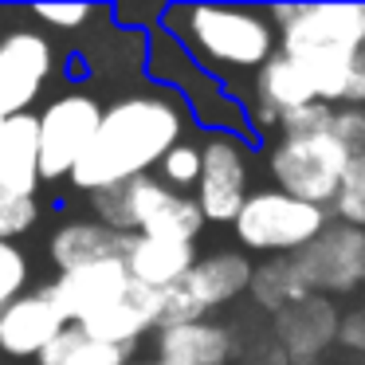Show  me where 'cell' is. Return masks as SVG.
<instances>
[{
	"label": "cell",
	"instance_id": "cell-1",
	"mask_svg": "<svg viewBox=\"0 0 365 365\" xmlns=\"http://www.w3.org/2000/svg\"><path fill=\"white\" fill-rule=\"evenodd\" d=\"M192 114L169 87L145 79V87H130L106 103L103 126L87 158L75 165L71 189L83 197L91 192L130 185L138 177L153 173L169 150L185 138H192Z\"/></svg>",
	"mask_w": 365,
	"mask_h": 365
},
{
	"label": "cell",
	"instance_id": "cell-2",
	"mask_svg": "<svg viewBox=\"0 0 365 365\" xmlns=\"http://www.w3.org/2000/svg\"><path fill=\"white\" fill-rule=\"evenodd\" d=\"M161 28L232 95L240 79H252L279 56V28L267 4H165Z\"/></svg>",
	"mask_w": 365,
	"mask_h": 365
},
{
	"label": "cell",
	"instance_id": "cell-3",
	"mask_svg": "<svg viewBox=\"0 0 365 365\" xmlns=\"http://www.w3.org/2000/svg\"><path fill=\"white\" fill-rule=\"evenodd\" d=\"M145 79L169 87L185 106H189L192 122L200 134H240L247 138V106L244 98H236L220 79L205 71L165 28L145 32ZM252 142V138H247Z\"/></svg>",
	"mask_w": 365,
	"mask_h": 365
},
{
	"label": "cell",
	"instance_id": "cell-4",
	"mask_svg": "<svg viewBox=\"0 0 365 365\" xmlns=\"http://www.w3.org/2000/svg\"><path fill=\"white\" fill-rule=\"evenodd\" d=\"M279 28V51L307 71H326L365 56V4H267Z\"/></svg>",
	"mask_w": 365,
	"mask_h": 365
},
{
	"label": "cell",
	"instance_id": "cell-5",
	"mask_svg": "<svg viewBox=\"0 0 365 365\" xmlns=\"http://www.w3.org/2000/svg\"><path fill=\"white\" fill-rule=\"evenodd\" d=\"M330 208H318L310 200H299L291 192L275 189H255L247 197V205L240 208L232 236L236 247L259 259H279V255H299L302 247H310L326 228H330Z\"/></svg>",
	"mask_w": 365,
	"mask_h": 365
},
{
	"label": "cell",
	"instance_id": "cell-6",
	"mask_svg": "<svg viewBox=\"0 0 365 365\" xmlns=\"http://www.w3.org/2000/svg\"><path fill=\"white\" fill-rule=\"evenodd\" d=\"M40 173L43 185H67L87 150L95 145L106 103L87 83H63L40 106Z\"/></svg>",
	"mask_w": 365,
	"mask_h": 365
},
{
	"label": "cell",
	"instance_id": "cell-7",
	"mask_svg": "<svg viewBox=\"0 0 365 365\" xmlns=\"http://www.w3.org/2000/svg\"><path fill=\"white\" fill-rule=\"evenodd\" d=\"M255 259L240 247H216V252L200 255L197 267L169 291H158V330L185 322H200V318H216L228 302L244 299L252 291Z\"/></svg>",
	"mask_w": 365,
	"mask_h": 365
},
{
	"label": "cell",
	"instance_id": "cell-8",
	"mask_svg": "<svg viewBox=\"0 0 365 365\" xmlns=\"http://www.w3.org/2000/svg\"><path fill=\"white\" fill-rule=\"evenodd\" d=\"M259 153L275 189L310 200L318 208L334 205L349 165V150L334 138V130H326V134H279Z\"/></svg>",
	"mask_w": 365,
	"mask_h": 365
},
{
	"label": "cell",
	"instance_id": "cell-9",
	"mask_svg": "<svg viewBox=\"0 0 365 365\" xmlns=\"http://www.w3.org/2000/svg\"><path fill=\"white\" fill-rule=\"evenodd\" d=\"M59 59L63 51L56 40L24 9H16V24L0 32V118L36 110V103L59 79Z\"/></svg>",
	"mask_w": 365,
	"mask_h": 365
},
{
	"label": "cell",
	"instance_id": "cell-10",
	"mask_svg": "<svg viewBox=\"0 0 365 365\" xmlns=\"http://www.w3.org/2000/svg\"><path fill=\"white\" fill-rule=\"evenodd\" d=\"M205 145V165H200L197 205L208 224H236L240 208L252 197V158L255 145L240 134H200Z\"/></svg>",
	"mask_w": 365,
	"mask_h": 365
},
{
	"label": "cell",
	"instance_id": "cell-11",
	"mask_svg": "<svg viewBox=\"0 0 365 365\" xmlns=\"http://www.w3.org/2000/svg\"><path fill=\"white\" fill-rule=\"evenodd\" d=\"M205 212H200L192 192H177L153 173L138 177L126 185V228L130 236H153V240H177V244H197L205 232Z\"/></svg>",
	"mask_w": 365,
	"mask_h": 365
},
{
	"label": "cell",
	"instance_id": "cell-12",
	"mask_svg": "<svg viewBox=\"0 0 365 365\" xmlns=\"http://www.w3.org/2000/svg\"><path fill=\"white\" fill-rule=\"evenodd\" d=\"M294 259L314 294H326V299L349 294L365 287V232L330 220V228L310 247H302Z\"/></svg>",
	"mask_w": 365,
	"mask_h": 365
},
{
	"label": "cell",
	"instance_id": "cell-13",
	"mask_svg": "<svg viewBox=\"0 0 365 365\" xmlns=\"http://www.w3.org/2000/svg\"><path fill=\"white\" fill-rule=\"evenodd\" d=\"M271 338H275L279 365H314L341 338V314L334 299L310 294L271 318Z\"/></svg>",
	"mask_w": 365,
	"mask_h": 365
},
{
	"label": "cell",
	"instance_id": "cell-14",
	"mask_svg": "<svg viewBox=\"0 0 365 365\" xmlns=\"http://www.w3.org/2000/svg\"><path fill=\"white\" fill-rule=\"evenodd\" d=\"M134 279H130L122 259H106V263H91V267L67 271V275H51V283H43V291L51 294L63 318L71 326H83L87 318H95L98 310L114 307L118 299H126Z\"/></svg>",
	"mask_w": 365,
	"mask_h": 365
},
{
	"label": "cell",
	"instance_id": "cell-15",
	"mask_svg": "<svg viewBox=\"0 0 365 365\" xmlns=\"http://www.w3.org/2000/svg\"><path fill=\"white\" fill-rule=\"evenodd\" d=\"M67 326L71 322L51 302V294L43 287H32L28 294H20L16 302L0 310V354L16 357V361H36Z\"/></svg>",
	"mask_w": 365,
	"mask_h": 365
},
{
	"label": "cell",
	"instance_id": "cell-16",
	"mask_svg": "<svg viewBox=\"0 0 365 365\" xmlns=\"http://www.w3.org/2000/svg\"><path fill=\"white\" fill-rule=\"evenodd\" d=\"M150 357L158 365H236L240 338L220 318H200V322L158 330Z\"/></svg>",
	"mask_w": 365,
	"mask_h": 365
},
{
	"label": "cell",
	"instance_id": "cell-17",
	"mask_svg": "<svg viewBox=\"0 0 365 365\" xmlns=\"http://www.w3.org/2000/svg\"><path fill=\"white\" fill-rule=\"evenodd\" d=\"M126 240L130 236L106 228L95 216H67V220H59V228L48 240V263L56 267V275H67V271L91 267V263L122 259Z\"/></svg>",
	"mask_w": 365,
	"mask_h": 365
},
{
	"label": "cell",
	"instance_id": "cell-18",
	"mask_svg": "<svg viewBox=\"0 0 365 365\" xmlns=\"http://www.w3.org/2000/svg\"><path fill=\"white\" fill-rule=\"evenodd\" d=\"M200 259L197 244H177V240H153V236H130L122 263L130 279L145 291H169L177 287Z\"/></svg>",
	"mask_w": 365,
	"mask_h": 365
},
{
	"label": "cell",
	"instance_id": "cell-19",
	"mask_svg": "<svg viewBox=\"0 0 365 365\" xmlns=\"http://www.w3.org/2000/svg\"><path fill=\"white\" fill-rule=\"evenodd\" d=\"M0 189L40 197V114H12L0 122Z\"/></svg>",
	"mask_w": 365,
	"mask_h": 365
},
{
	"label": "cell",
	"instance_id": "cell-20",
	"mask_svg": "<svg viewBox=\"0 0 365 365\" xmlns=\"http://www.w3.org/2000/svg\"><path fill=\"white\" fill-rule=\"evenodd\" d=\"M83 334L95 341H106V346L134 349L138 354L142 341L158 334V291H145V287L134 283L126 299H118L114 307H106L95 318H87Z\"/></svg>",
	"mask_w": 365,
	"mask_h": 365
},
{
	"label": "cell",
	"instance_id": "cell-21",
	"mask_svg": "<svg viewBox=\"0 0 365 365\" xmlns=\"http://www.w3.org/2000/svg\"><path fill=\"white\" fill-rule=\"evenodd\" d=\"M244 103H263L279 114H291V110H299V106L318 103V95H314V83H310L307 67L279 51V56H271L267 63L252 75V95H247Z\"/></svg>",
	"mask_w": 365,
	"mask_h": 365
},
{
	"label": "cell",
	"instance_id": "cell-22",
	"mask_svg": "<svg viewBox=\"0 0 365 365\" xmlns=\"http://www.w3.org/2000/svg\"><path fill=\"white\" fill-rule=\"evenodd\" d=\"M252 302L259 310H267L271 318L279 314V310L294 307V302L310 299V283L307 275H302L299 259L294 255H279V259H259L255 263V275H252Z\"/></svg>",
	"mask_w": 365,
	"mask_h": 365
},
{
	"label": "cell",
	"instance_id": "cell-23",
	"mask_svg": "<svg viewBox=\"0 0 365 365\" xmlns=\"http://www.w3.org/2000/svg\"><path fill=\"white\" fill-rule=\"evenodd\" d=\"M200 165H205V145H200V138H185V142H177L173 150L161 158V165L153 169V177L165 181L169 189H177V192H197Z\"/></svg>",
	"mask_w": 365,
	"mask_h": 365
},
{
	"label": "cell",
	"instance_id": "cell-24",
	"mask_svg": "<svg viewBox=\"0 0 365 365\" xmlns=\"http://www.w3.org/2000/svg\"><path fill=\"white\" fill-rule=\"evenodd\" d=\"M330 216L338 224H349V228H361L365 232V153L349 158L346 177L338 185V197L330 205Z\"/></svg>",
	"mask_w": 365,
	"mask_h": 365
},
{
	"label": "cell",
	"instance_id": "cell-25",
	"mask_svg": "<svg viewBox=\"0 0 365 365\" xmlns=\"http://www.w3.org/2000/svg\"><path fill=\"white\" fill-rule=\"evenodd\" d=\"M43 205L40 197H24V192H12V189H0V240L4 244H16L20 236L40 224Z\"/></svg>",
	"mask_w": 365,
	"mask_h": 365
},
{
	"label": "cell",
	"instance_id": "cell-26",
	"mask_svg": "<svg viewBox=\"0 0 365 365\" xmlns=\"http://www.w3.org/2000/svg\"><path fill=\"white\" fill-rule=\"evenodd\" d=\"M24 12L43 32H83V28H91V20L106 16L110 9H95V4H28Z\"/></svg>",
	"mask_w": 365,
	"mask_h": 365
},
{
	"label": "cell",
	"instance_id": "cell-27",
	"mask_svg": "<svg viewBox=\"0 0 365 365\" xmlns=\"http://www.w3.org/2000/svg\"><path fill=\"white\" fill-rule=\"evenodd\" d=\"M32 291V259L20 244L0 240V310Z\"/></svg>",
	"mask_w": 365,
	"mask_h": 365
},
{
	"label": "cell",
	"instance_id": "cell-28",
	"mask_svg": "<svg viewBox=\"0 0 365 365\" xmlns=\"http://www.w3.org/2000/svg\"><path fill=\"white\" fill-rule=\"evenodd\" d=\"M326 130H334V106L310 103V106L283 114V130L279 134H326Z\"/></svg>",
	"mask_w": 365,
	"mask_h": 365
},
{
	"label": "cell",
	"instance_id": "cell-29",
	"mask_svg": "<svg viewBox=\"0 0 365 365\" xmlns=\"http://www.w3.org/2000/svg\"><path fill=\"white\" fill-rule=\"evenodd\" d=\"M334 138L349 150V158L365 153V106H341V110H334Z\"/></svg>",
	"mask_w": 365,
	"mask_h": 365
},
{
	"label": "cell",
	"instance_id": "cell-30",
	"mask_svg": "<svg viewBox=\"0 0 365 365\" xmlns=\"http://www.w3.org/2000/svg\"><path fill=\"white\" fill-rule=\"evenodd\" d=\"M134 357H142V354L106 346V341H95V338H83V346L67 357V365H130Z\"/></svg>",
	"mask_w": 365,
	"mask_h": 365
},
{
	"label": "cell",
	"instance_id": "cell-31",
	"mask_svg": "<svg viewBox=\"0 0 365 365\" xmlns=\"http://www.w3.org/2000/svg\"><path fill=\"white\" fill-rule=\"evenodd\" d=\"M83 338H87V334H83V326H67V330L59 334V338L51 341L40 357H36V365H67V357L83 346Z\"/></svg>",
	"mask_w": 365,
	"mask_h": 365
},
{
	"label": "cell",
	"instance_id": "cell-32",
	"mask_svg": "<svg viewBox=\"0 0 365 365\" xmlns=\"http://www.w3.org/2000/svg\"><path fill=\"white\" fill-rule=\"evenodd\" d=\"M338 341H346L349 349H365V310H357L354 318L341 322V338Z\"/></svg>",
	"mask_w": 365,
	"mask_h": 365
},
{
	"label": "cell",
	"instance_id": "cell-33",
	"mask_svg": "<svg viewBox=\"0 0 365 365\" xmlns=\"http://www.w3.org/2000/svg\"><path fill=\"white\" fill-rule=\"evenodd\" d=\"M130 365H158V361H153V357H134Z\"/></svg>",
	"mask_w": 365,
	"mask_h": 365
},
{
	"label": "cell",
	"instance_id": "cell-34",
	"mask_svg": "<svg viewBox=\"0 0 365 365\" xmlns=\"http://www.w3.org/2000/svg\"><path fill=\"white\" fill-rule=\"evenodd\" d=\"M236 365H271V361H236Z\"/></svg>",
	"mask_w": 365,
	"mask_h": 365
},
{
	"label": "cell",
	"instance_id": "cell-35",
	"mask_svg": "<svg viewBox=\"0 0 365 365\" xmlns=\"http://www.w3.org/2000/svg\"><path fill=\"white\" fill-rule=\"evenodd\" d=\"M0 122H4V118H0Z\"/></svg>",
	"mask_w": 365,
	"mask_h": 365
}]
</instances>
